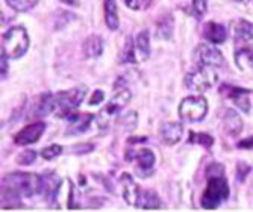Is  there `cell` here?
<instances>
[{
  "label": "cell",
  "instance_id": "obj_1",
  "mask_svg": "<svg viewBox=\"0 0 253 212\" xmlns=\"http://www.w3.org/2000/svg\"><path fill=\"white\" fill-rule=\"evenodd\" d=\"M20 197H32L42 191V176L37 173H9L3 177V186Z\"/></svg>",
  "mask_w": 253,
  "mask_h": 212
},
{
  "label": "cell",
  "instance_id": "obj_2",
  "mask_svg": "<svg viewBox=\"0 0 253 212\" xmlns=\"http://www.w3.org/2000/svg\"><path fill=\"white\" fill-rule=\"evenodd\" d=\"M2 50L8 55L9 59H20L21 56H25L31 44L28 31L23 26H14L8 29L2 37Z\"/></svg>",
  "mask_w": 253,
  "mask_h": 212
},
{
  "label": "cell",
  "instance_id": "obj_3",
  "mask_svg": "<svg viewBox=\"0 0 253 212\" xmlns=\"http://www.w3.org/2000/svg\"><path fill=\"white\" fill-rule=\"evenodd\" d=\"M229 197V185L224 176L208 177V185L202 194V208L212 211L217 209Z\"/></svg>",
  "mask_w": 253,
  "mask_h": 212
},
{
  "label": "cell",
  "instance_id": "obj_4",
  "mask_svg": "<svg viewBox=\"0 0 253 212\" xmlns=\"http://www.w3.org/2000/svg\"><path fill=\"white\" fill-rule=\"evenodd\" d=\"M130 97L132 96H130L129 89H122L106 103V106L96 117V119H97L96 122H97V126H99L100 130H106L109 127V125L119 115V112L130 102Z\"/></svg>",
  "mask_w": 253,
  "mask_h": 212
},
{
  "label": "cell",
  "instance_id": "obj_5",
  "mask_svg": "<svg viewBox=\"0 0 253 212\" xmlns=\"http://www.w3.org/2000/svg\"><path fill=\"white\" fill-rule=\"evenodd\" d=\"M86 94L85 86H78L67 91H59L55 99H56V109H59L58 115L61 119H67L72 117L76 112V108L84 102V97Z\"/></svg>",
  "mask_w": 253,
  "mask_h": 212
},
{
  "label": "cell",
  "instance_id": "obj_6",
  "mask_svg": "<svg viewBox=\"0 0 253 212\" xmlns=\"http://www.w3.org/2000/svg\"><path fill=\"white\" fill-rule=\"evenodd\" d=\"M208 114V100L203 96L185 97L179 105V117L183 122L197 123L202 122Z\"/></svg>",
  "mask_w": 253,
  "mask_h": 212
},
{
  "label": "cell",
  "instance_id": "obj_7",
  "mask_svg": "<svg viewBox=\"0 0 253 212\" xmlns=\"http://www.w3.org/2000/svg\"><path fill=\"white\" fill-rule=\"evenodd\" d=\"M218 76L212 70V67H200L196 72H191L185 76V86L194 92H205L208 91L215 82Z\"/></svg>",
  "mask_w": 253,
  "mask_h": 212
},
{
  "label": "cell",
  "instance_id": "obj_8",
  "mask_svg": "<svg viewBox=\"0 0 253 212\" xmlns=\"http://www.w3.org/2000/svg\"><path fill=\"white\" fill-rule=\"evenodd\" d=\"M194 62L200 67H223L224 64V56L223 53L210 44H199L194 50Z\"/></svg>",
  "mask_w": 253,
  "mask_h": 212
},
{
  "label": "cell",
  "instance_id": "obj_9",
  "mask_svg": "<svg viewBox=\"0 0 253 212\" xmlns=\"http://www.w3.org/2000/svg\"><path fill=\"white\" fill-rule=\"evenodd\" d=\"M56 109V99L53 94L50 92H44V94H38L35 97L29 115L32 119H44V117L50 115L53 111Z\"/></svg>",
  "mask_w": 253,
  "mask_h": 212
},
{
  "label": "cell",
  "instance_id": "obj_10",
  "mask_svg": "<svg viewBox=\"0 0 253 212\" xmlns=\"http://www.w3.org/2000/svg\"><path fill=\"white\" fill-rule=\"evenodd\" d=\"M45 129V123L44 122H35L31 123L28 126L23 127L15 136H14V143L17 146H29L34 144L41 138V135L44 133Z\"/></svg>",
  "mask_w": 253,
  "mask_h": 212
},
{
  "label": "cell",
  "instance_id": "obj_11",
  "mask_svg": "<svg viewBox=\"0 0 253 212\" xmlns=\"http://www.w3.org/2000/svg\"><path fill=\"white\" fill-rule=\"evenodd\" d=\"M120 185H122V193H123V199L127 205L136 206L138 203V197H140V186L133 180L132 174L129 173H123L120 176Z\"/></svg>",
  "mask_w": 253,
  "mask_h": 212
},
{
  "label": "cell",
  "instance_id": "obj_12",
  "mask_svg": "<svg viewBox=\"0 0 253 212\" xmlns=\"http://www.w3.org/2000/svg\"><path fill=\"white\" fill-rule=\"evenodd\" d=\"M183 135V126L176 122H169L161 125L159 127V138L164 144L167 146H174L177 144Z\"/></svg>",
  "mask_w": 253,
  "mask_h": 212
},
{
  "label": "cell",
  "instance_id": "obj_13",
  "mask_svg": "<svg viewBox=\"0 0 253 212\" xmlns=\"http://www.w3.org/2000/svg\"><path fill=\"white\" fill-rule=\"evenodd\" d=\"M61 188V179L55 174V173H49L47 176H42V191L41 194H44L45 200L49 203H55L56 196L59 193Z\"/></svg>",
  "mask_w": 253,
  "mask_h": 212
},
{
  "label": "cell",
  "instance_id": "obj_14",
  "mask_svg": "<svg viewBox=\"0 0 253 212\" xmlns=\"http://www.w3.org/2000/svg\"><path fill=\"white\" fill-rule=\"evenodd\" d=\"M203 37L212 44H221L226 41L227 32H226V28L221 25V23L208 21L203 26Z\"/></svg>",
  "mask_w": 253,
  "mask_h": 212
},
{
  "label": "cell",
  "instance_id": "obj_15",
  "mask_svg": "<svg viewBox=\"0 0 253 212\" xmlns=\"http://www.w3.org/2000/svg\"><path fill=\"white\" fill-rule=\"evenodd\" d=\"M84 56L88 59H96L103 53V40L99 35H91L88 37L82 44Z\"/></svg>",
  "mask_w": 253,
  "mask_h": 212
},
{
  "label": "cell",
  "instance_id": "obj_16",
  "mask_svg": "<svg viewBox=\"0 0 253 212\" xmlns=\"http://www.w3.org/2000/svg\"><path fill=\"white\" fill-rule=\"evenodd\" d=\"M136 206L141 208V209H147V211L159 209L161 206H163V202H161L156 191H153V190H141Z\"/></svg>",
  "mask_w": 253,
  "mask_h": 212
},
{
  "label": "cell",
  "instance_id": "obj_17",
  "mask_svg": "<svg viewBox=\"0 0 253 212\" xmlns=\"http://www.w3.org/2000/svg\"><path fill=\"white\" fill-rule=\"evenodd\" d=\"M135 49H136V55H138V58H140V61L149 59V56H150V35H149L147 29L136 34Z\"/></svg>",
  "mask_w": 253,
  "mask_h": 212
},
{
  "label": "cell",
  "instance_id": "obj_18",
  "mask_svg": "<svg viewBox=\"0 0 253 212\" xmlns=\"http://www.w3.org/2000/svg\"><path fill=\"white\" fill-rule=\"evenodd\" d=\"M94 119V115H91V114H73L70 119H68V122L72 123V127L68 129V133H84L91 122H93Z\"/></svg>",
  "mask_w": 253,
  "mask_h": 212
},
{
  "label": "cell",
  "instance_id": "obj_19",
  "mask_svg": "<svg viewBox=\"0 0 253 212\" xmlns=\"http://www.w3.org/2000/svg\"><path fill=\"white\" fill-rule=\"evenodd\" d=\"M105 9V23L109 31L119 29V11H117V2L116 0H105L103 2Z\"/></svg>",
  "mask_w": 253,
  "mask_h": 212
},
{
  "label": "cell",
  "instance_id": "obj_20",
  "mask_svg": "<svg viewBox=\"0 0 253 212\" xmlns=\"http://www.w3.org/2000/svg\"><path fill=\"white\" fill-rule=\"evenodd\" d=\"M235 64L241 72L253 68V45L241 47V49L235 52Z\"/></svg>",
  "mask_w": 253,
  "mask_h": 212
},
{
  "label": "cell",
  "instance_id": "obj_21",
  "mask_svg": "<svg viewBox=\"0 0 253 212\" xmlns=\"http://www.w3.org/2000/svg\"><path fill=\"white\" fill-rule=\"evenodd\" d=\"M235 41H253V21L238 20L234 26Z\"/></svg>",
  "mask_w": 253,
  "mask_h": 212
},
{
  "label": "cell",
  "instance_id": "obj_22",
  "mask_svg": "<svg viewBox=\"0 0 253 212\" xmlns=\"http://www.w3.org/2000/svg\"><path fill=\"white\" fill-rule=\"evenodd\" d=\"M223 123H224V130L231 135H238L243 129V122L240 119V115L232 109L226 112Z\"/></svg>",
  "mask_w": 253,
  "mask_h": 212
},
{
  "label": "cell",
  "instance_id": "obj_23",
  "mask_svg": "<svg viewBox=\"0 0 253 212\" xmlns=\"http://www.w3.org/2000/svg\"><path fill=\"white\" fill-rule=\"evenodd\" d=\"M138 166L141 170H152L155 166V153L150 149H141L135 153Z\"/></svg>",
  "mask_w": 253,
  "mask_h": 212
},
{
  "label": "cell",
  "instance_id": "obj_24",
  "mask_svg": "<svg viewBox=\"0 0 253 212\" xmlns=\"http://www.w3.org/2000/svg\"><path fill=\"white\" fill-rule=\"evenodd\" d=\"M188 144H200L206 149L212 147L214 144V138L206 133V132H196V130H190L188 135Z\"/></svg>",
  "mask_w": 253,
  "mask_h": 212
},
{
  "label": "cell",
  "instance_id": "obj_25",
  "mask_svg": "<svg viewBox=\"0 0 253 212\" xmlns=\"http://www.w3.org/2000/svg\"><path fill=\"white\" fill-rule=\"evenodd\" d=\"M136 49H135V42L130 37H127L125 40V45H123V50L120 55V62L122 64H133L136 62Z\"/></svg>",
  "mask_w": 253,
  "mask_h": 212
},
{
  "label": "cell",
  "instance_id": "obj_26",
  "mask_svg": "<svg viewBox=\"0 0 253 212\" xmlns=\"http://www.w3.org/2000/svg\"><path fill=\"white\" fill-rule=\"evenodd\" d=\"M173 34V18L170 14L167 15H163L161 20L158 21V35L161 38H166L169 40Z\"/></svg>",
  "mask_w": 253,
  "mask_h": 212
},
{
  "label": "cell",
  "instance_id": "obj_27",
  "mask_svg": "<svg viewBox=\"0 0 253 212\" xmlns=\"http://www.w3.org/2000/svg\"><path fill=\"white\" fill-rule=\"evenodd\" d=\"M38 0H6V5L18 12H28L32 8H35Z\"/></svg>",
  "mask_w": 253,
  "mask_h": 212
},
{
  "label": "cell",
  "instance_id": "obj_28",
  "mask_svg": "<svg viewBox=\"0 0 253 212\" xmlns=\"http://www.w3.org/2000/svg\"><path fill=\"white\" fill-rule=\"evenodd\" d=\"M61 153H62V146H59V144H52V146H49V147H45V149L41 150V156L45 161H52L56 156H59Z\"/></svg>",
  "mask_w": 253,
  "mask_h": 212
},
{
  "label": "cell",
  "instance_id": "obj_29",
  "mask_svg": "<svg viewBox=\"0 0 253 212\" xmlns=\"http://www.w3.org/2000/svg\"><path fill=\"white\" fill-rule=\"evenodd\" d=\"M37 159V152L32 150V149H28L25 152H21L17 158V162L20 164V166H31V164H34V161Z\"/></svg>",
  "mask_w": 253,
  "mask_h": 212
},
{
  "label": "cell",
  "instance_id": "obj_30",
  "mask_svg": "<svg viewBox=\"0 0 253 212\" xmlns=\"http://www.w3.org/2000/svg\"><path fill=\"white\" fill-rule=\"evenodd\" d=\"M125 3L132 11H144L150 6L152 0H125Z\"/></svg>",
  "mask_w": 253,
  "mask_h": 212
},
{
  "label": "cell",
  "instance_id": "obj_31",
  "mask_svg": "<svg viewBox=\"0 0 253 212\" xmlns=\"http://www.w3.org/2000/svg\"><path fill=\"white\" fill-rule=\"evenodd\" d=\"M210 0H193V12L197 18H202L208 11Z\"/></svg>",
  "mask_w": 253,
  "mask_h": 212
},
{
  "label": "cell",
  "instance_id": "obj_32",
  "mask_svg": "<svg viewBox=\"0 0 253 212\" xmlns=\"http://www.w3.org/2000/svg\"><path fill=\"white\" fill-rule=\"evenodd\" d=\"M136 119H138L136 112H129L120 119V125L123 127H127V129H133L136 126Z\"/></svg>",
  "mask_w": 253,
  "mask_h": 212
},
{
  "label": "cell",
  "instance_id": "obj_33",
  "mask_svg": "<svg viewBox=\"0 0 253 212\" xmlns=\"http://www.w3.org/2000/svg\"><path fill=\"white\" fill-rule=\"evenodd\" d=\"M252 171V167L249 166V164L246 162H238L237 164V180L238 182H244L247 174Z\"/></svg>",
  "mask_w": 253,
  "mask_h": 212
},
{
  "label": "cell",
  "instance_id": "obj_34",
  "mask_svg": "<svg viewBox=\"0 0 253 212\" xmlns=\"http://www.w3.org/2000/svg\"><path fill=\"white\" fill-rule=\"evenodd\" d=\"M212 176H224V167L218 162H214L206 169V177H212Z\"/></svg>",
  "mask_w": 253,
  "mask_h": 212
},
{
  "label": "cell",
  "instance_id": "obj_35",
  "mask_svg": "<svg viewBox=\"0 0 253 212\" xmlns=\"http://www.w3.org/2000/svg\"><path fill=\"white\" fill-rule=\"evenodd\" d=\"M93 150H94V146L88 144V143H82L79 146L72 147V153H75V155H86V153H91Z\"/></svg>",
  "mask_w": 253,
  "mask_h": 212
},
{
  "label": "cell",
  "instance_id": "obj_36",
  "mask_svg": "<svg viewBox=\"0 0 253 212\" xmlns=\"http://www.w3.org/2000/svg\"><path fill=\"white\" fill-rule=\"evenodd\" d=\"M103 97H105V92L102 91V89H96L94 92H93V96H91V99H89V105H99V103H102L103 102Z\"/></svg>",
  "mask_w": 253,
  "mask_h": 212
},
{
  "label": "cell",
  "instance_id": "obj_37",
  "mask_svg": "<svg viewBox=\"0 0 253 212\" xmlns=\"http://www.w3.org/2000/svg\"><path fill=\"white\" fill-rule=\"evenodd\" d=\"M0 64H2V67H0V72H2V79L6 78L8 75V55L2 50V61H0Z\"/></svg>",
  "mask_w": 253,
  "mask_h": 212
},
{
  "label": "cell",
  "instance_id": "obj_38",
  "mask_svg": "<svg viewBox=\"0 0 253 212\" xmlns=\"http://www.w3.org/2000/svg\"><path fill=\"white\" fill-rule=\"evenodd\" d=\"M238 149H253V136L250 138H246V139H241L240 143L237 144Z\"/></svg>",
  "mask_w": 253,
  "mask_h": 212
},
{
  "label": "cell",
  "instance_id": "obj_39",
  "mask_svg": "<svg viewBox=\"0 0 253 212\" xmlns=\"http://www.w3.org/2000/svg\"><path fill=\"white\" fill-rule=\"evenodd\" d=\"M61 2L68 6H79V0H61Z\"/></svg>",
  "mask_w": 253,
  "mask_h": 212
},
{
  "label": "cell",
  "instance_id": "obj_40",
  "mask_svg": "<svg viewBox=\"0 0 253 212\" xmlns=\"http://www.w3.org/2000/svg\"><path fill=\"white\" fill-rule=\"evenodd\" d=\"M138 141H146V138H144V136H141V138H130V139L127 141V143L132 144V143H138Z\"/></svg>",
  "mask_w": 253,
  "mask_h": 212
},
{
  "label": "cell",
  "instance_id": "obj_41",
  "mask_svg": "<svg viewBox=\"0 0 253 212\" xmlns=\"http://www.w3.org/2000/svg\"><path fill=\"white\" fill-rule=\"evenodd\" d=\"M238 2H240V0H238Z\"/></svg>",
  "mask_w": 253,
  "mask_h": 212
}]
</instances>
